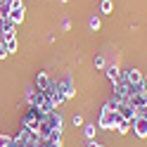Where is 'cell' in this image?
<instances>
[{
  "label": "cell",
  "mask_w": 147,
  "mask_h": 147,
  "mask_svg": "<svg viewBox=\"0 0 147 147\" xmlns=\"http://www.w3.org/2000/svg\"><path fill=\"white\" fill-rule=\"evenodd\" d=\"M95 131H97V128H95L93 123H88V126H86V131H83V133H86V138H88V140H93V138H95Z\"/></svg>",
  "instance_id": "obj_12"
},
{
  "label": "cell",
  "mask_w": 147,
  "mask_h": 147,
  "mask_svg": "<svg viewBox=\"0 0 147 147\" xmlns=\"http://www.w3.org/2000/svg\"><path fill=\"white\" fill-rule=\"evenodd\" d=\"M7 55H10V52H7V48H5V43L0 40V59H3V57H7Z\"/></svg>",
  "instance_id": "obj_15"
},
{
  "label": "cell",
  "mask_w": 147,
  "mask_h": 147,
  "mask_svg": "<svg viewBox=\"0 0 147 147\" xmlns=\"http://www.w3.org/2000/svg\"><path fill=\"white\" fill-rule=\"evenodd\" d=\"M121 78L126 81L128 86H138V88H147V78L142 76L138 69H128V71H123L121 74Z\"/></svg>",
  "instance_id": "obj_2"
},
{
  "label": "cell",
  "mask_w": 147,
  "mask_h": 147,
  "mask_svg": "<svg viewBox=\"0 0 147 147\" xmlns=\"http://www.w3.org/2000/svg\"><path fill=\"white\" fill-rule=\"evenodd\" d=\"M131 126H133V123H131V121H126V119H123V121L119 123V128H116V131H119V133L123 135V133H128V131H131Z\"/></svg>",
  "instance_id": "obj_11"
},
{
  "label": "cell",
  "mask_w": 147,
  "mask_h": 147,
  "mask_svg": "<svg viewBox=\"0 0 147 147\" xmlns=\"http://www.w3.org/2000/svg\"><path fill=\"white\" fill-rule=\"evenodd\" d=\"M88 24H90V29H93V31L100 29V19H97V17H90V22H88Z\"/></svg>",
  "instance_id": "obj_14"
},
{
  "label": "cell",
  "mask_w": 147,
  "mask_h": 147,
  "mask_svg": "<svg viewBox=\"0 0 147 147\" xmlns=\"http://www.w3.org/2000/svg\"><path fill=\"white\" fill-rule=\"evenodd\" d=\"M7 19H10L14 26L24 22V3H22V0H14L12 10H10V14H7Z\"/></svg>",
  "instance_id": "obj_3"
},
{
  "label": "cell",
  "mask_w": 147,
  "mask_h": 147,
  "mask_svg": "<svg viewBox=\"0 0 147 147\" xmlns=\"http://www.w3.org/2000/svg\"><path fill=\"white\" fill-rule=\"evenodd\" d=\"M86 147H97V142H93V140H90V142H88Z\"/></svg>",
  "instance_id": "obj_18"
},
{
  "label": "cell",
  "mask_w": 147,
  "mask_h": 147,
  "mask_svg": "<svg viewBox=\"0 0 147 147\" xmlns=\"http://www.w3.org/2000/svg\"><path fill=\"white\" fill-rule=\"evenodd\" d=\"M3 43H5L7 52H17V36L14 38H3Z\"/></svg>",
  "instance_id": "obj_10"
},
{
  "label": "cell",
  "mask_w": 147,
  "mask_h": 147,
  "mask_svg": "<svg viewBox=\"0 0 147 147\" xmlns=\"http://www.w3.org/2000/svg\"><path fill=\"white\" fill-rule=\"evenodd\" d=\"M97 147H102V145H97Z\"/></svg>",
  "instance_id": "obj_19"
},
{
  "label": "cell",
  "mask_w": 147,
  "mask_h": 147,
  "mask_svg": "<svg viewBox=\"0 0 147 147\" xmlns=\"http://www.w3.org/2000/svg\"><path fill=\"white\" fill-rule=\"evenodd\" d=\"M131 123H133V131H135V135L145 140V138H147V114H142V116H135Z\"/></svg>",
  "instance_id": "obj_4"
},
{
  "label": "cell",
  "mask_w": 147,
  "mask_h": 147,
  "mask_svg": "<svg viewBox=\"0 0 147 147\" xmlns=\"http://www.w3.org/2000/svg\"><path fill=\"white\" fill-rule=\"evenodd\" d=\"M0 29H3V38H14V24L10 19H0Z\"/></svg>",
  "instance_id": "obj_7"
},
{
  "label": "cell",
  "mask_w": 147,
  "mask_h": 147,
  "mask_svg": "<svg viewBox=\"0 0 147 147\" xmlns=\"http://www.w3.org/2000/svg\"><path fill=\"white\" fill-rule=\"evenodd\" d=\"M52 86V78L48 76V74L45 71H40L38 76H36V90H40V93H45V90H48Z\"/></svg>",
  "instance_id": "obj_5"
},
{
  "label": "cell",
  "mask_w": 147,
  "mask_h": 147,
  "mask_svg": "<svg viewBox=\"0 0 147 147\" xmlns=\"http://www.w3.org/2000/svg\"><path fill=\"white\" fill-rule=\"evenodd\" d=\"M95 67H97V69L105 67V57H95Z\"/></svg>",
  "instance_id": "obj_16"
},
{
  "label": "cell",
  "mask_w": 147,
  "mask_h": 147,
  "mask_svg": "<svg viewBox=\"0 0 147 147\" xmlns=\"http://www.w3.org/2000/svg\"><path fill=\"white\" fill-rule=\"evenodd\" d=\"M123 119L116 114V109H112V107H105L102 109V114H100V121H97V126L100 128H105V131H112V128H119V123H121Z\"/></svg>",
  "instance_id": "obj_1"
},
{
  "label": "cell",
  "mask_w": 147,
  "mask_h": 147,
  "mask_svg": "<svg viewBox=\"0 0 147 147\" xmlns=\"http://www.w3.org/2000/svg\"><path fill=\"white\" fill-rule=\"evenodd\" d=\"M59 88H62V95H64V100H69V97H74V95H76V88H74L71 78H64V81H59Z\"/></svg>",
  "instance_id": "obj_6"
},
{
  "label": "cell",
  "mask_w": 147,
  "mask_h": 147,
  "mask_svg": "<svg viewBox=\"0 0 147 147\" xmlns=\"http://www.w3.org/2000/svg\"><path fill=\"white\" fill-rule=\"evenodd\" d=\"M100 7H102V12H105V14H109L114 5H112V0H102V5H100Z\"/></svg>",
  "instance_id": "obj_13"
},
{
  "label": "cell",
  "mask_w": 147,
  "mask_h": 147,
  "mask_svg": "<svg viewBox=\"0 0 147 147\" xmlns=\"http://www.w3.org/2000/svg\"><path fill=\"white\" fill-rule=\"evenodd\" d=\"M81 123H83V119H81V116L76 114V116H74V126H81Z\"/></svg>",
  "instance_id": "obj_17"
},
{
  "label": "cell",
  "mask_w": 147,
  "mask_h": 147,
  "mask_svg": "<svg viewBox=\"0 0 147 147\" xmlns=\"http://www.w3.org/2000/svg\"><path fill=\"white\" fill-rule=\"evenodd\" d=\"M12 5H14V0H0V19H7Z\"/></svg>",
  "instance_id": "obj_8"
},
{
  "label": "cell",
  "mask_w": 147,
  "mask_h": 147,
  "mask_svg": "<svg viewBox=\"0 0 147 147\" xmlns=\"http://www.w3.org/2000/svg\"><path fill=\"white\" fill-rule=\"evenodd\" d=\"M107 76H109V81H112V83H119V81H121V71H119V67H116V64L107 69Z\"/></svg>",
  "instance_id": "obj_9"
}]
</instances>
